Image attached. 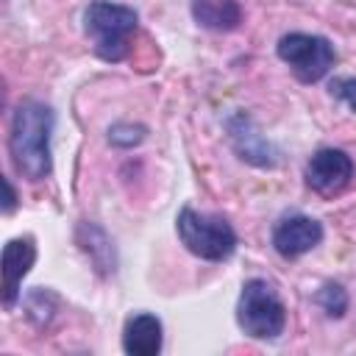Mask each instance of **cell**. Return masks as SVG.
I'll list each match as a JSON object with an SVG mask.
<instances>
[{"label": "cell", "instance_id": "obj_1", "mask_svg": "<svg viewBox=\"0 0 356 356\" xmlns=\"http://www.w3.org/2000/svg\"><path fill=\"white\" fill-rule=\"evenodd\" d=\"M53 108L39 100H22L11 120V159L22 178L42 181L50 175V134H53Z\"/></svg>", "mask_w": 356, "mask_h": 356}, {"label": "cell", "instance_id": "obj_2", "mask_svg": "<svg viewBox=\"0 0 356 356\" xmlns=\"http://www.w3.org/2000/svg\"><path fill=\"white\" fill-rule=\"evenodd\" d=\"M136 11L120 3L95 0L83 11V28L95 42V53L106 61H122L128 56V42L136 33Z\"/></svg>", "mask_w": 356, "mask_h": 356}, {"label": "cell", "instance_id": "obj_3", "mask_svg": "<svg viewBox=\"0 0 356 356\" xmlns=\"http://www.w3.org/2000/svg\"><path fill=\"white\" fill-rule=\"evenodd\" d=\"M236 320L242 331L253 339H275L284 331L286 323V309L273 289V284L253 278L242 286L239 306H236Z\"/></svg>", "mask_w": 356, "mask_h": 356}, {"label": "cell", "instance_id": "obj_4", "mask_svg": "<svg viewBox=\"0 0 356 356\" xmlns=\"http://www.w3.org/2000/svg\"><path fill=\"white\" fill-rule=\"evenodd\" d=\"M178 236L189 253L206 261H222L236 248V234L228 220L214 217V214H200L195 209H181Z\"/></svg>", "mask_w": 356, "mask_h": 356}, {"label": "cell", "instance_id": "obj_5", "mask_svg": "<svg viewBox=\"0 0 356 356\" xmlns=\"http://www.w3.org/2000/svg\"><path fill=\"white\" fill-rule=\"evenodd\" d=\"M278 58L286 61L300 81L314 83V81L328 75V70L337 61V53H334V44L323 36L286 33L278 39Z\"/></svg>", "mask_w": 356, "mask_h": 356}, {"label": "cell", "instance_id": "obj_6", "mask_svg": "<svg viewBox=\"0 0 356 356\" xmlns=\"http://www.w3.org/2000/svg\"><path fill=\"white\" fill-rule=\"evenodd\" d=\"M353 178V161L345 150L323 147L306 164V184L320 195L342 192Z\"/></svg>", "mask_w": 356, "mask_h": 356}, {"label": "cell", "instance_id": "obj_7", "mask_svg": "<svg viewBox=\"0 0 356 356\" xmlns=\"http://www.w3.org/2000/svg\"><path fill=\"white\" fill-rule=\"evenodd\" d=\"M323 239V225L306 214H289L284 217L273 231V245L284 259H295L317 248Z\"/></svg>", "mask_w": 356, "mask_h": 356}, {"label": "cell", "instance_id": "obj_8", "mask_svg": "<svg viewBox=\"0 0 356 356\" xmlns=\"http://www.w3.org/2000/svg\"><path fill=\"white\" fill-rule=\"evenodd\" d=\"M36 259V245L33 239H11L3 248V303L11 309L14 300L19 298V284L28 275L31 264Z\"/></svg>", "mask_w": 356, "mask_h": 356}, {"label": "cell", "instance_id": "obj_9", "mask_svg": "<svg viewBox=\"0 0 356 356\" xmlns=\"http://www.w3.org/2000/svg\"><path fill=\"white\" fill-rule=\"evenodd\" d=\"M161 320L153 314H134L122 331V348L131 356H156L161 350Z\"/></svg>", "mask_w": 356, "mask_h": 356}, {"label": "cell", "instance_id": "obj_10", "mask_svg": "<svg viewBox=\"0 0 356 356\" xmlns=\"http://www.w3.org/2000/svg\"><path fill=\"white\" fill-rule=\"evenodd\" d=\"M192 17L209 31H234L242 22L236 0H192Z\"/></svg>", "mask_w": 356, "mask_h": 356}, {"label": "cell", "instance_id": "obj_11", "mask_svg": "<svg viewBox=\"0 0 356 356\" xmlns=\"http://www.w3.org/2000/svg\"><path fill=\"white\" fill-rule=\"evenodd\" d=\"M317 303L325 309L328 317H342L345 309H348V295L339 284H325L320 292H317Z\"/></svg>", "mask_w": 356, "mask_h": 356}, {"label": "cell", "instance_id": "obj_12", "mask_svg": "<svg viewBox=\"0 0 356 356\" xmlns=\"http://www.w3.org/2000/svg\"><path fill=\"white\" fill-rule=\"evenodd\" d=\"M331 95L345 100L356 111V78H337V81H331Z\"/></svg>", "mask_w": 356, "mask_h": 356}, {"label": "cell", "instance_id": "obj_13", "mask_svg": "<svg viewBox=\"0 0 356 356\" xmlns=\"http://www.w3.org/2000/svg\"><path fill=\"white\" fill-rule=\"evenodd\" d=\"M3 186H6V211H11V209H14V200H17V197H14V189H11L8 181H3Z\"/></svg>", "mask_w": 356, "mask_h": 356}]
</instances>
